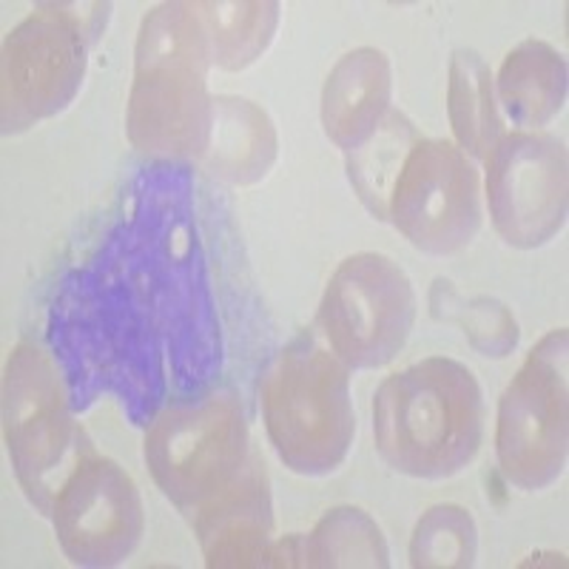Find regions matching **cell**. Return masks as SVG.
I'll return each instance as SVG.
<instances>
[{
  "mask_svg": "<svg viewBox=\"0 0 569 569\" xmlns=\"http://www.w3.org/2000/svg\"><path fill=\"white\" fill-rule=\"evenodd\" d=\"M211 66V38L197 3H160L142 18L126 106V134L142 157L160 162L206 157L213 129Z\"/></svg>",
  "mask_w": 569,
  "mask_h": 569,
  "instance_id": "1",
  "label": "cell"
},
{
  "mask_svg": "<svg viewBox=\"0 0 569 569\" xmlns=\"http://www.w3.org/2000/svg\"><path fill=\"white\" fill-rule=\"evenodd\" d=\"M487 405L479 379L447 356L388 376L373 396V441L390 470L447 481L472 465L485 441Z\"/></svg>",
  "mask_w": 569,
  "mask_h": 569,
  "instance_id": "2",
  "label": "cell"
},
{
  "mask_svg": "<svg viewBox=\"0 0 569 569\" xmlns=\"http://www.w3.org/2000/svg\"><path fill=\"white\" fill-rule=\"evenodd\" d=\"M268 441L297 476H330L348 459L356 436L350 368L311 333L273 359L259 390Z\"/></svg>",
  "mask_w": 569,
  "mask_h": 569,
  "instance_id": "3",
  "label": "cell"
},
{
  "mask_svg": "<svg viewBox=\"0 0 569 569\" xmlns=\"http://www.w3.org/2000/svg\"><path fill=\"white\" fill-rule=\"evenodd\" d=\"M109 18L111 3H40L7 34L0 52L3 134L29 131L69 109Z\"/></svg>",
  "mask_w": 569,
  "mask_h": 569,
  "instance_id": "4",
  "label": "cell"
},
{
  "mask_svg": "<svg viewBox=\"0 0 569 569\" xmlns=\"http://www.w3.org/2000/svg\"><path fill=\"white\" fill-rule=\"evenodd\" d=\"M3 439L20 490L49 516L71 470L94 447L74 419L63 370L40 345L20 342L3 370Z\"/></svg>",
  "mask_w": 569,
  "mask_h": 569,
  "instance_id": "5",
  "label": "cell"
},
{
  "mask_svg": "<svg viewBox=\"0 0 569 569\" xmlns=\"http://www.w3.org/2000/svg\"><path fill=\"white\" fill-rule=\"evenodd\" d=\"M251 456L246 413L231 393L162 408L149 419L142 439L151 479L186 516L240 479Z\"/></svg>",
  "mask_w": 569,
  "mask_h": 569,
  "instance_id": "6",
  "label": "cell"
},
{
  "mask_svg": "<svg viewBox=\"0 0 569 569\" xmlns=\"http://www.w3.org/2000/svg\"><path fill=\"white\" fill-rule=\"evenodd\" d=\"M569 333L550 330L512 376L496 419L501 476L525 492L547 490L569 459Z\"/></svg>",
  "mask_w": 569,
  "mask_h": 569,
  "instance_id": "7",
  "label": "cell"
},
{
  "mask_svg": "<svg viewBox=\"0 0 569 569\" xmlns=\"http://www.w3.org/2000/svg\"><path fill=\"white\" fill-rule=\"evenodd\" d=\"M413 322V282L399 262L376 251L339 262L317 311L325 342L350 370L393 362L408 345Z\"/></svg>",
  "mask_w": 569,
  "mask_h": 569,
  "instance_id": "8",
  "label": "cell"
},
{
  "mask_svg": "<svg viewBox=\"0 0 569 569\" xmlns=\"http://www.w3.org/2000/svg\"><path fill=\"white\" fill-rule=\"evenodd\" d=\"M485 191L492 228L507 246H547L567 226V146L543 129L507 131L485 157Z\"/></svg>",
  "mask_w": 569,
  "mask_h": 569,
  "instance_id": "9",
  "label": "cell"
},
{
  "mask_svg": "<svg viewBox=\"0 0 569 569\" xmlns=\"http://www.w3.org/2000/svg\"><path fill=\"white\" fill-rule=\"evenodd\" d=\"M413 248L433 257L459 253L481 228V174L453 140L419 137L393 197L390 220Z\"/></svg>",
  "mask_w": 569,
  "mask_h": 569,
  "instance_id": "10",
  "label": "cell"
},
{
  "mask_svg": "<svg viewBox=\"0 0 569 569\" xmlns=\"http://www.w3.org/2000/svg\"><path fill=\"white\" fill-rule=\"evenodd\" d=\"M60 550L74 567L109 569L134 556L146 510L126 467L91 450L71 470L49 512Z\"/></svg>",
  "mask_w": 569,
  "mask_h": 569,
  "instance_id": "11",
  "label": "cell"
},
{
  "mask_svg": "<svg viewBox=\"0 0 569 569\" xmlns=\"http://www.w3.org/2000/svg\"><path fill=\"white\" fill-rule=\"evenodd\" d=\"M197 541L211 569L271 567L273 532L271 485L266 465L253 453L240 479L191 516Z\"/></svg>",
  "mask_w": 569,
  "mask_h": 569,
  "instance_id": "12",
  "label": "cell"
},
{
  "mask_svg": "<svg viewBox=\"0 0 569 569\" xmlns=\"http://www.w3.org/2000/svg\"><path fill=\"white\" fill-rule=\"evenodd\" d=\"M393 100V66L382 49L359 46L330 69L322 86V129L337 149L356 151L370 140Z\"/></svg>",
  "mask_w": 569,
  "mask_h": 569,
  "instance_id": "13",
  "label": "cell"
},
{
  "mask_svg": "<svg viewBox=\"0 0 569 569\" xmlns=\"http://www.w3.org/2000/svg\"><path fill=\"white\" fill-rule=\"evenodd\" d=\"M492 78L498 109L518 131H541L567 103V58L543 40H525L510 49Z\"/></svg>",
  "mask_w": 569,
  "mask_h": 569,
  "instance_id": "14",
  "label": "cell"
},
{
  "mask_svg": "<svg viewBox=\"0 0 569 569\" xmlns=\"http://www.w3.org/2000/svg\"><path fill=\"white\" fill-rule=\"evenodd\" d=\"M277 146V129L266 109H259L253 100L231 94L213 98L211 142L200 160L208 174L231 186H251L271 171Z\"/></svg>",
  "mask_w": 569,
  "mask_h": 569,
  "instance_id": "15",
  "label": "cell"
},
{
  "mask_svg": "<svg viewBox=\"0 0 569 569\" xmlns=\"http://www.w3.org/2000/svg\"><path fill=\"white\" fill-rule=\"evenodd\" d=\"M447 117L456 134V146L472 162H485L492 146L507 134L505 114L496 100V78L476 49H456L450 58Z\"/></svg>",
  "mask_w": 569,
  "mask_h": 569,
  "instance_id": "16",
  "label": "cell"
},
{
  "mask_svg": "<svg viewBox=\"0 0 569 569\" xmlns=\"http://www.w3.org/2000/svg\"><path fill=\"white\" fill-rule=\"evenodd\" d=\"M419 137L408 114L390 109L370 140L345 154V169H348L356 197L379 222L390 220V197H393L396 180Z\"/></svg>",
  "mask_w": 569,
  "mask_h": 569,
  "instance_id": "17",
  "label": "cell"
},
{
  "mask_svg": "<svg viewBox=\"0 0 569 569\" xmlns=\"http://www.w3.org/2000/svg\"><path fill=\"white\" fill-rule=\"evenodd\" d=\"M197 7L211 38V60L222 71H242L257 63L282 18L277 0H206Z\"/></svg>",
  "mask_w": 569,
  "mask_h": 569,
  "instance_id": "18",
  "label": "cell"
},
{
  "mask_svg": "<svg viewBox=\"0 0 569 569\" xmlns=\"http://www.w3.org/2000/svg\"><path fill=\"white\" fill-rule=\"evenodd\" d=\"M388 569L390 547L382 527L359 507H333L302 541V569Z\"/></svg>",
  "mask_w": 569,
  "mask_h": 569,
  "instance_id": "19",
  "label": "cell"
},
{
  "mask_svg": "<svg viewBox=\"0 0 569 569\" xmlns=\"http://www.w3.org/2000/svg\"><path fill=\"white\" fill-rule=\"evenodd\" d=\"M433 317L441 322H459L465 328V337L481 356L490 359H505L518 345V322L507 305L490 297H461L447 279H436L433 293Z\"/></svg>",
  "mask_w": 569,
  "mask_h": 569,
  "instance_id": "20",
  "label": "cell"
},
{
  "mask_svg": "<svg viewBox=\"0 0 569 569\" xmlns=\"http://www.w3.org/2000/svg\"><path fill=\"white\" fill-rule=\"evenodd\" d=\"M479 558V527L470 510L436 505L416 521L410 536V567L470 569Z\"/></svg>",
  "mask_w": 569,
  "mask_h": 569,
  "instance_id": "21",
  "label": "cell"
}]
</instances>
